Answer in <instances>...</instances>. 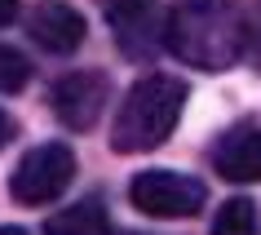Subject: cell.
Segmentation results:
<instances>
[{
	"label": "cell",
	"instance_id": "cell-15",
	"mask_svg": "<svg viewBox=\"0 0 261 235\" xmlns=\"http://www.w3.org/2000/svg\"><path fill=\"white\" fill-rule=\"evenodd\" d=\"M0 235H27L22 226H0Z\"/></svg>",
	"mask_w": 261,
	"mask_h": 235
},
{
	"label": "cell",
	"instance_id": "cell-5",
	"mask_svg": "<svg viewBox=\"0 0 261 235\" xmlns=\"http://www.w3.org/2000/svg\"><path fill=\"white\" fill-rule=\"evenodd\" d=\"M107 102H111V80L102 71H71L54 84V115L75 133L93 129Z\"/></svg>",
	"mask_w": 261,
	"mask_h": 235
},
{
	"label": "cell",
	"instance_id": "cell-14",
	"mask_svg": "<svg viewBox=\"0 0 261 235\" xmlns=\"http://www.w3.org/2000/svg\"><path fill=\"white\" fill-rule=\"evenodd\" d=\"M18 14V0H0V27H9Z\"/></svg>",
	"mask_w": 261,
	"mask_h": 235
},
{
	"label": "cell",
	"instance_id": "cell-2",
	"mask_svg": "<svg viewBox=\"0 0 261 235\" xmlns=\"http://www.w3.org/2000/svg\"><path fill=\"white\" fill-rule=\"evenodd\" d=\"M181 111H186V84L177 76H142L128 93H124L115 125H111V151L120 155H142L155 151L160 142L177 129Z\"/></svg>",
	"mask_w": 261,
	"mask_h": 235
},
{
	"label": "cell",
	"instance_id": "cell-1",
	"mask_svg": "<svg viewBox=\"0 0 261 235\" xmlns=\"http://www.w3.org/2000/svg\"><path fill=\"white\" fill-rule=\"evenodd\" d=\"M164 44L186 67L226 71L244 58L248 9L239 0H177L164 22Z\"/></svg>",
	"mask_w": 261,
	"mask_h": 235
},
{
	"label": "cell",
	"instance_id": "cell-8",
	"mask_svg": "<svg viewBox=\"0 0 261 235\" xmlns=\"http://www.w3.org/2000/svg\"><path fill=\"white\" fill-rule=\"evenodd\" d=\"M213 169L230 182H261V129L252 120L226 129L213 147Z\"/></svg>",
	"mask_w": 261,
	"mask_h": 235
},
{
	"label": "cell",
	"instance_id": "cell-11",
	"mask_svg": "<svg viewBox=\"0 0 261 235\" xmlns=\"http://www.w3.org/2000/svg\"><path fill=\"white\" fill-rule=\"evenodd\" d=\"M27 80H31V62L18 49L0 44V93H18Z\"/></svg>",
	"mask_w": 261,
	"mask_h": 235
},
{
	"label": "cell",
	"instance_id": "cell-9",
	"mask_svg": "<svg viewBox=\"0 0 261 235\" xmlns=\"http://www.w3.org/2000/svg\"><path fill=\"white\" fill-rule=\"evenodd\" d=\"M44 235H115V231H111V218L97 200H80L44 222Z\"/></svg>",
	"mask_w": 261,
	"mask_h": 235
},
{
	"label": "cell",
	"instance_id": "cell-13",
	"mask_svg": "<svg viewBox=\"0 0 261 235\" xmlns=\"http://www.w3.org/2000/svg\"><path fill=\"white\" fill-rule=\"evenodd\" d=\"M9 138H14V120H9V111H0V151L9 147Z\"/></svg>",
	"mask_w": 261,
	"mask_h": 235
},
{
	"label": "cell",
	"instance_id": "cell-7",
	"mask_svg": "<svg viewBox=\"0 0 261 235\" xmlns=\"http://www.w3.org/2000/svg\"><path fill=\"white\" fill-rule=\"evenodd\" d=\"M27 31L44 54H75L84 44V18L62 0H40L27 18Z\"/></svg>",
	"mask_w": 261,
	"mask_h": 235
},
{
	"label": "cell",
	"instance_id": "cell-12",
	"mask_svg": "<svg viewBox=\"0 0 261 235\" xmlns=\"http://www.w3.org/2000/svg\"><path fill=\"white\" fill-rule=\"evenodd\" d=\"M244 58L261 71V0L248 5V44H244Z\"/></svg>",
	"mask_w": 261,
	"mask_h": 235
},
{
	"label": "cell",
	"instance_id": "cell-3",
	"mask_svg": "<svg viewBox=\"0 0 261 235\" xmlns=\"http://www.w3.org/2000/svg\"><path fill=\"white\" fill-rule=\"evenodd\" d=\"M75 178V155H71L67 142H44V147H31L22 160H18L14 178H9V195H14L18 204H31L40 208L49 200L71 186Z\"/></svg>",
	"mask_w": 261,
	"mask_h": 235
},
{
	"label": "cell",
	"instance_id": "cell-6",
	"mask_svg": "<svg viewBox=\"0 0 261 235\" xmlns=\"http://www.w3.org/2000/svg\"><path fill=\"white\" fill-rule=\"evenodd\" d=\"M107 22L128 58H151L160 44V5L155 0H102Z\"/></svg>",
	"mask_w": 261,
	"mask_h": 235
},
{
	"label": "cell",
	"instance_id": "cell-4",
	"mask_svg": "<svg viewBox=\"0 0 261 235\" xmlns=\"http://www.w3.org/2000/svg\"><path fill=\"white\" fill-rule=\"evenodd\" d=\"M133 208H142L146 218H195L204 208L208 191L199 178H186L177 169H146L128 186Z\"/></svg>",
	"mask_w": 261,
	"mask_h": 235
},
{
	"label": "cell",
	"instance_id": "cell-10",
	"mask_svg": "<svg viewBox=\"0 0 261 235\" xmlns=\"http://www.w3.org/2000/svg\"><path fill=\"white\" fill-rule=\"evenodd\" d=\"M213 235H257V204L252 200H226L213 218Z\"/></svg>",
	"mask_w": 261,
	"mask_h": 235
}]
</instances>
